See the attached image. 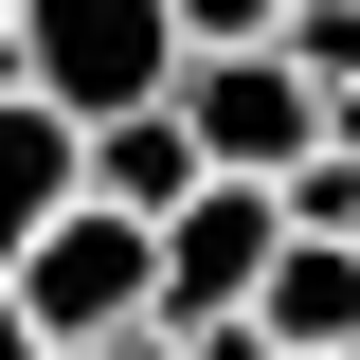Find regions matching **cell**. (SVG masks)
I'll return each instance as SVG.
<instances>
[{"label": "cell", "instance_id": "cell-1", "mask_svg": "<svg viewBox=\"0 0 360 360\" xmlns=\"http://www.w3.org/2000/svg\"><path fill=\"white\" fill-rule=\"evenodd\" d=\"M180 72H198L180 0H18V90H54L72 127H127V108H162Z\"/></svg>", "mask_w": 360, "mask_h": 360}, {"label": "cell", "instance_id": "cell-2", "mask_svg": "<svg viewBox=\"0 0 360 360\" xmlns=\"http://www.w3.org/2000/svg\"><path fill=\"white\" fill-rule=\"evenodd\" d=\"M18 307L54 324V342H127V324H162V217H127V198H72V217L18 252Z\"/></svg>", "mask_w": 360, "mask_h": 360}, {"label": "cell", "instance_id": "cell-3", "mask_svg": "<svg viewBox=\"0 0 360 360\" xmlns=\"http://www.w3.org/2000/svg\"><path fill=\"white\" fill-rule=\"evenodd\" d=\"M180 127L217 144V180H307V162H324V72H307L288 37L198 54V72H180Z\"/></svg>", "mask_w": 360, "mask_h": 360}, {"label": "cell", "instance_id": "cell-4", "mask_svg": "<svg viewBox=\"0 0 360 360\" xmlns=\"http://www.w3.org/2000/svg\"><path fill=\"white\" fill-rule=\"evenodd\" d=\"M270 270H288V198H270V180L180 198V217H162V324H252Z\"/></svg>", "mask_w": 360, "mask_h": 360}, {"label": "cell", "instance_id": "cell-5", "mask_svg": "<svg viewBox=\"0 0 360 360\" xmlns=\"http://www.w3.org/2000/svg\"><path fill=\"white\" fill-rule=\"evenodd\" d=\"M72 198H90V127L54 108V90H18V72H0V288H18V252H37Z\"/></svg>", "mask_w": 360, "mask_h": 360}, {"label": "cell", "instance_id": "cell-6", "mask_svg": "<svg viewBox=\"0 0 360 360\" xmlns=\"http://www.w3.org/2000/svg\"><path fill=\"white\" fill-rule=\"evenodd\" d=\"M90 198H127V217H180V198H217V144L180 127V90H162V108H127V127H90Z\"/></svg>", "mask_w": 360, "mask_h": 360}, {"label": "cell", "instance_id": "cell-7", "mask_svg": "<svg viewBox=\"0 0 360 360\" xmlns=\"http://www.w3.org/2000/svg\"><path fill=\"white\" fill-rule=\"evenodd\" d=\"M270 342L288 360H360V234H288V270H270Z\"/></svg>", "mask_w": 360, "mask_h": 360}, {"label": "cell", "instance_id": "cell-8", "mask_svg": "<svg viewBox=\"0 0 360 360\" xmlns=\"http://www.w3.org/2000/svg\"><path fill=\"white\" fill-rule=\"evenodd\" d=\"M270 198H288V234H360V162H342V144H324L307 180H270Z\"/></svg>", "mask_w": 360, "mask_h": 360}, {"label": "cell", "instance_id": "cell-9", "mask_svg": "<svg viewBox=\"0 0 360 360\" xmlns=\"http://www.w3.org/2000/svg\"><path fill=\"white\" fill-rule=\"evenodd\" d=\"M288 18H307V0H180V37H198V54H252V37H288Z\"/></svg>", "mask_w": 360, "mask_h": 360}, {"label": "cell", "instance_id": "cell-10", "mask_svg": "<svg viewBox=\"0 0 360 360\" xmlns=\"http://www.w3.org/2000/svg\"><path fill=\"white\" fill-rule=\"evenodd\" d=\"M288 54H307L324 90H360V0H307V18H288Z\"/></svg>", "mask_w": 360, "mask_h": 360}, {"label": "cell", "instance_id": "cell-11", "mask_svg": "<svg viewBox=\"0 0 360 360\" xmlns=\"http://www.w3.org/2000/svg\"><path fill=\"white\" fill-rule=\"evenodd\" d=\"M0 360H72V342H54V324L18 307V288H0Z\"/></svg>", "mask_w": 360, "mask_h": 360}, {"label": "cell", "instance_id": "cell-12", "mask_svg": "<svg viewBox=\"0 0 360 360\" xmlns=\"http://www.w3.org/2000/svg\"><path fill=\"white\" fill-rule=\"evenodd\" d=\"M180 342H198V360H288L270 324H180Z\"/></svg>", "mask_w": 360, "mask_h": 360}, {"label": "cell", "instance_id": "cell-13", "mask_svg": "<svg viewBox=\"0 0 360 360\" xmlns=\"http://www.w3.org/2000/svg\"><path fill=\"white\" fill-rule=\"evenodd\" d=\"M90 360H198V342H180V324H127V342H90Z\"/></svg>", "mask_w": 360, "mask_h": 360}, {"label": "cell", "instance_id": "cell-14", "mask_svg": "<svg viewBox=\"0 0 360 360\" xmlns=\"http://www.w3.org/2000/svg\"><path fill=\"white\" fill-rule=\"evenodd\" d=\"M324 144H342V162H360V90H324Z\"/></svg>", "mask_w": 360, "mask_h": 360}, {"label": "cell", "instance_id": "cell-15", "mask_svg": "<svg viewBox=\"0 0 360 360\" xmlns=\"http://www.w3.org/2000/svg\"><path fill=\"white\" fill-rule=\"evenodd\" d=\"M0 72H18V0H0Z\"/></svg>", "mask_w": 360, "mask_h": 360}]
</instances>
